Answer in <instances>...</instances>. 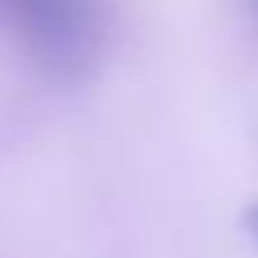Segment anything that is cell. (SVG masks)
<instances>
[{"mask_svg":"<svg viewBox=\"0 0 258 258\" xmlns=\"http://www.w3.org/2000/svg\"><path fill=\"white\" fill-rule=\"evenodd\" d=\"M251 8H254V15H258V0H251Z\"/></svg>","mask_w":258,"mask_h":258,"instance_id":"2","label":"cell"},{"mask_svg":"<svg viewBox=\"0 0 258 258\" xmlns=\"http://www.w3.org/2000/svg\"><path fill=\"white\" fill-rule=\"evenodd\" d=\"M0 25L60 82H82L99 57L92 0H0Z\"/></svg>","mask_w":258,"mask_h":258,"instance_id":"1","label":"cell"}]
</instances>
